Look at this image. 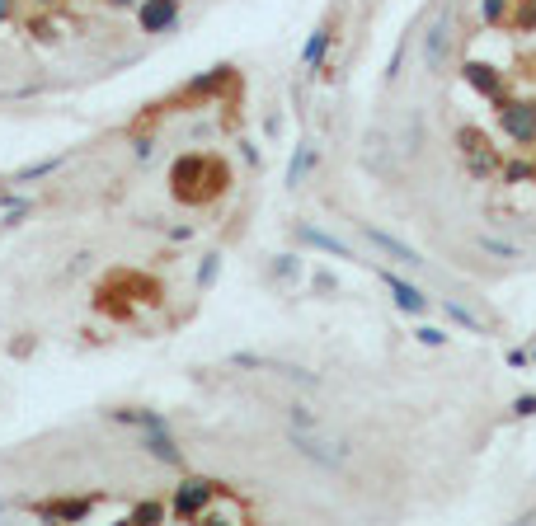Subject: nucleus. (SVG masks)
<instances>
[{
    "instance_id": "23",
    "label": "nucleus",
    "mask_w": 536,
    "mask_h": 526,
    "mask_svg": "<svg viewBox=\"0 0 536 526\" xmlns=\"http://www.w3.org/2000/svg\"><path fill=\"white\" fill-rule=\"evenodd\" d=\"M499 179H504V183H536V165H532V160H504Z\"/></svg>"
},
{
    "instance_id": "8",
    "label": "nucleus",
    "mask_w": 536,
    "mask_h": 526,
    "mask_svg": "<svg viewBox=\"0 0 536 526\" xmlns=\"http://www.w3.org/2000/svg\"><path fill=\"white\" fill-rule=\"evenodd\" d=\"M377 278L386 282V291H390V301H396V310H405V315H428V310H433V297H428V291L415 287V282H405L400 272L377 268Z\"/></svg>"
},
{
    "instance_id": "17",
    "label": "nucleus",
    "mask_w": 536,
    "mask_h": 526,
    "mask_svg": "<svg viewBox=\"0 0 536 526\" xmlns=\"http://www.w3.org/2000/svg\"><path fill=\"white\" fill-rule=\"evenodd\" d=\"M466 160V170L476 174V179H494L504 170V160H499V151H494V146H485V151H476V156H461Z\"/></svg>"
},
{
    "instance_id": "12",
    "label": "nucleus",
    "mask_w": 536,
    "mask_h": 526,
    "mask_svg": "<svg viewBox=\"0 0 536 526\" xmlns=\"http://www.w3.org/2000/svg\"><path fill=\"white\" fill-rule=\"evenodd\" d=\"M297 240H301V245H311V249H320V254H329V259L358 263V259H353V249H348L344 240H335L329 230H316V226H306V221H297Z\"/></svg>"
},
{
    "instance_id": "34",
    "label": "nucleus",
    "mask_w": 536,
    "mask_h": 526,
    "mask_svg": "<svg viewBox=\"0 0 536 526\" xmlns=\"http://www.w3.org/2000/svg\"><path fill=\"white\" fill-rule=\"evenodd\" d=\"M311 282H316V291H339V282H335V278H329V272H316V278H311Z\"/></svg>"
},
{
    "instance_id": "20",
    "label": "nucleus",
    "mask_w": 536,
    "mask_h": 526,
    "mask_svg": "<svg viewBox=\"0 0 536 526\" xmlns=\"http://www.w3.org/2000/svg\"><path fill=\"white\" fill-rule=\"evenodd\" d=\"M513 14V0H480V24L485 29H504Z\"/></svg>"
},
{
    "instance_id": "6",
    "label": "nucleus",
    "mask_w": 536,
    "mask_h": 526,
    "mask_svg": "<svg viewBox=\"0 0 536 526\" xmlns=\"http://www.w3.org/2000/svg\"><path fill=\"white\" fill-rule=\"evenodd\" d=\"M231 367L273 371V376H282V381H297L301 390H316V386H320L316 371H306V367H297V362H278V357H264V352H231Z\"/></svg>"
},
{
    "instance_id": "36",
    "label": "nucleus",
    "mask_w": 536,
    "mask_h": 526,
    "mask_svg": "<svg viewBox=\"0 0 536 526\" xmlns=\"http://www.w3.org/2000/svg\"><path fill=\"white\" fill-rule=\"evenodd\" d=\"M109 10H137V0H104Z\"/></svg>"
},
{
    "instance_id": "1",
    "label": "nucleus",
    "mask_w": 536,
    "mask_h": 526,
    "mask_svg": "<svg viewBox=\"0 0 536 526\" xmlns=\"http://www.w3.org/2000/svg\"><path fill=\"white\" fill-rule=\"evenodd\" d=\"M226 188H231V170H226L221 156H208V151H189L170 165V193L183 202V207H208L217 202Z\"/></svg>"
},
{
    "instance_id": "35",
    "label": "nucleus",
    "mask_w": 536,
    "mask_h": 526,
    "mask_svg": "<svg viewBox=\"0 0 536 526\" xmlns=\"http://www.w3.org/2000/svg\"><path fill=\"white\" fill-rule=\"evenodd\" d=\"M14 19V0H0V24H10Z\"/></svg>"
},
{
    "instance_id": "7",
    "label": "nucleus",
    "mask_w": 536,
    "mask_h": 526,
    "mask_svg": "<svg viewBox=\"0 0 536 526\" xmlns=\"http://www.w3.org/2000/svg\"><path fill=\"white\" fill-rule=\"evenodd\" d=\"M137 447L147 451L151 460H160V466L183 470V447H179V437L170 432V423H160V428H137Z\"/></svg>"
},
{
    "instance_id": "26",
    "label": "nucleus",
    "mask_w": 536,
    "mask_h": 526,
    "mask_svg": "<svg viewBox=\"0 0 536 526\" xmlns=\"http://www.w3.org/2000/svg\"><path fill=\"white\" fill-rule=\"evenodd\" d=\"M217 278H221V254L212 249V254H202V263H198V291H208Z\"/></svg>"
},
{
    "instance_id": "24",
    "label": "nucleus",
    "mask_w": 536,
    "mask_h": 526,
    "mask_svg": "<svg viewBox=\"0 0 536 526\" xmlns=\"http://www.w3.org/2000/svg\"><path fill=\"white\" fill-rule=\"evenodd\" d=\"M226 80H231V67H217L212 76H198L193 85H189V94H217V90L226 85Z\"/></svg>"
},
{
    "instance_id": "15",
    "label": "nucleus",
    "mask_w": 536,
    "mask_h": 526,
    "mask_svg": "<svg viewBox=\"0 0 536 526\" xmlns=\"http://www.w3.org/2000/svg\"><path fill=\"white\" fill-rule=\"evenodd\" d=\"M329 43H335V24H316L311 38H306V48H301V67H306V71H316V67H320V57L329 52Z\"/></svg>"
},
{
    "instance_id": "22",
    "label": "nucleus",
    "mask_w": 536,
    "mask_h": 526,
    "mask_svg": "<svg viewBox=\"0 0 536 526\" xmlns=\"http://www.w3.org/2000/svg\"><path fill=\"white\" fill-rule=\"evenodd\" d=\"M282 414H287V423H292V428H320V423H325V418H320L311 405H301V399L282 405Z\"/></svg>"
},
{
    "instance_id": "30",
    "label": "nucleus",
    "mask_w": 536,
    "mask_h": 526,
    "mask_svg": "<svg viewBox=\"0 0 536 526\" xmlns=\"http://www.w3.org/2000/svg\"><path fill=\"white\" fill-rule=\"evenodd\" d=\"M508 414H513V418H536V390L513 399V405H508Z\"/></svg>"
},
{
    "instance_id": "16",
    "label": "nucleus",
    "mask_w": 536,
    "mask_h": 526,
    "mask_svg": "<svg viewBox=\"0 0 536 526\" xmlns=\"http://www.w3.org/2000/svg\"><path fill=\"white\" fill-rule=\"evenodd\" d=\"M61 165H67V156H48V160H33V165H24V170H14V179L10 183H38V179H52Z\"/></svg>"
},
{
    "instance_id": "28",
    "label": "nucleus",
    "mask_w": 536,
    "mask_h": 526,
    "mask_svg": "<svg viewBox=\"0 0 536 526\" xmlns=\"http://www.w3.org/2000/svg\"><path fill=\"white\" fill-rule=\"evenodd\" d=\"M132 517L137 522H165V517H170V503H132Z\"/></svg>"
},
{
    "instance_id": "32",
    "label": "nucleus",
    "mask_w": 536,
    "mask_h": 526,
    "mask_svg": "<svg viewBox=\"0 0 536 526\" xmlns=\"http://www.w3.org/2000/svg\"><path fill=\"white\" fill-rule=\"evenodd\" d=\"M508 367H518V371L536 367V362H532V348H508Z\"/></svg>"
},
{
    "instance_id": "31",
    "label": "nucleus",
    "mask_w": 536,
    "mask_h": 526,
    "mask_svg": "<svg viewBox=\"0 0 536 526\" xmlns=\"http://www.w3.org/2000/svg\"><path fill=\"white\" fill-rule=\"evenodd\" d=\"M132 156H137V165H147L156 156V141L151 137H132Z\"/></svg>"
},
{
    "instance_id": "5",
    "label": "nucleus",
    "mask_w": 536,
    "mask_h": 526,
    "mask_svg": "<svg viewBox=\"0 0 536 526\" xmlns=\"http://www.w3.org/2000/svg\"><path fill=\"white\" fill-rule=\"evenodd\" d=\"M179 19H183V0H137V29L147 38L174 33Z\"/></svg>"
},
{
    "instance_id": "25",
    "label": "nucleus",
    "mask_w": 536,
    "mask_h": 526,
    "mask_svg": "<svg viewBox=\"0 0 536 526\" xmlns=\"http://www.w3.org/2000/svg\"><path fill=\"white\" fill-rule=\"evenodd\" d=\"M268 272H273L278 282H282V278H287V282H297L306 268H301V259H297V254H273V268H268Z\"/></svg>"
},
{
    "instance_id": "33",
    "label": "nucleus",
    "mask_w": 536,
    "mask_h": 526,
    "mask_svg": "<svg viewBox=\"0 0 536 526\" xmlns=\"http://www.w3.org/2000/svg\"><path fill=\"white\" fill-rule=\"evenodd\" d=\"M400 71H405V43L396 48V57H390V67H386V80H400Z\"/></svg>"
},
{
    "instance_id": "4",
    "label": "nucleus",
    "mask_w": 536,
    "mask_h": 526,
    "mask_svg": "<svg viewBox=\"0 0 536 526\" xmlns=\"http://www.w3.org/2000/svg\"><path fill=\"white\" fill-rule=\"evenodd\" d=\"M494 113H499V132L513 141V146H536V99H518V94H504L494 103Z\"/></svg>"
},
{
    "instance_id": "21",
    "label": "nucleus",
    "mask_w": 536,
    "mask_h": 526,
    "mask_svg": "<svg viewBox=\"0 0 536 526\" xmlns=\"http://www.w3.org/2000/svg\"><path fill=\"white\" fill-rule=\"evenodd\" d=\"M485 146H489V132L485 128H470V122H461V128H457V151L461 156H476V151H485Z\"/></svg>"
},
{
    "instance_id": "13",
    "label": "nucleus",
    "mask_w": 536,
    "mask_h": 526,
    "mask_svg": "<svg viewBox=\"0 0 536 526\" xmlns=\"http://www.w3.org/2000/svg\"><path fill=\"white\" fill-rule=\"evenodd\" d=\"M94 494H85V498H57V503H43V517H61V522H85L90 513H94Z\"/></svg>"
},
{
    "instance_id": "9",
    "label": "nucleus",
    "mask_w": 536,
    "mask_h": 526,
    "mask_svg": "<svg viewBox=\"0 0 536 526\" xmlns=\"http://www.w3.org/2000/svg\"><path fill=\"white\" fill-rule=\"evenodd\" d=\"M461 80H466V85L476 90L480 99H489V103H499V99H504V71L494 67V61L466 57V61H461Z\"/></svg>"
},
{
    "instance_id": "27",
    "label": "nucleus",
    "mask_w": 536,
    "mask_h": 526,
    "mask_svg": "<svg viewBox=\"0 0 536 526\" xmlns=\"http://www.w3.org/2000/svg\"><path fill=\"white\" fill-rule=\"evenodd\" d=\"M508 24H513V29H536V0H513Z\"/></svg>"
},
{
    "instance_id": "2",
    "label": "nucleus",
    "mask_w": 536,
    "mask_h": 526,
    "mask_svg": "<svg viewBox=\"0 0 536 526\" xmlns=\"http://www.w3.org/2000/svg\"><path fill=\"white\" fill-rule=\"evenodd\" d=\"M287 447H292L301 460H311V466L329 470V475H344L348 466H353V456H358L353 441L329 437L325 423L320 428H292V423H287Z\"/></svg>"
},
{
    "instance_id": "11",
    "label": "nucleus",
    "mask_w": 536,
    "mask_h": 526,
    "mask_svg": "<svg viewBox=\"0 0 536 526\" xmlns=\"http://www.w3.org/2000/svg\"><path fill=\"white\" fill-rule=\"evenodd\" d=\"M358 230H362V240L372 245V249H381L386 259H396L400 268H424V254L419 249H409L405 240H396L390 230H381V226H367V221H358Z\"/></svg>"
},
{
    "instance_id": "18",
    "label": "nucleus",
    "mask_w": 536,
    "mask_h": 526,
    "mask_svg": "<svg viewBox=\"0 0 536 526\" xmlns=\"http://www.w3.org/2000/svg\"><path fill=\"white\" fill-rule=\"evenodd\" d=\"M438 306H442V315L451 325H461V329H470V334H485V320H476V315H470L466 306H457L451 297H438Z\"/></svg>"
},
{
    "instance_id": "3",
    "label": "nucleus",
    "mask_w": 536,
    "mask_h": 526,
    "mask_svg": "<svg viewBox=\"0 0 536 526\" xmlns=\"http://www.w3.org/2000/svg\"><path fill=\"white\" fill-rule=\"evenodd\" d=\"M217 479H208V475H183L174 489H170V517H179V522H198V517H208L212 513V503H217Z\"/></svg>"
},
{
    "instance_id": "19",
    "label": "nucleus",
    "mask_w": 536,
    "mask_h": 526,
    "mask_svg": "<svg viewBox=\"0 0 536 526\" xmlns=\"http://www.w3.org/2000/svg\"><path fill=\"white\" fill-rule=\"evenodd\" d=\"M476 249H485V254H494V259H523V249L518 245H508V240H499V236H485V230H476Z\"/></svg>"
},
{
    "instance_id": "29",
    "label": "nucleus",
    "mask_w": 536,
    "mask_h": 526,
    "mask_svg": "<svg viewBox=\"0 0 536 526\" xmlns=\"http://www.w3.org/2000/svg\"><path fill=\"white\" fill-rule=\"evenodd\" d=\"M415 339H419L424 348H447V339H451V334H447L442 325H419V329H415Z\"/></svg>"
},
{
    "instance_id": "10",
    "label": "nucleus",
    "mask_w": 536,
    "mask_h": 526,
    "mask_svg": "<svg viewBox=\"0 0 536 526\" xmlns=\"http://www.w3.org/2000/svg\"><path fill=\"white\" fill-rule=\"evenodd\" d=\"M424 67L438 76L451 67V14H438L424 33Z\"/></svg>"
},
{
    "instance_id": "14",
    "label": "nucleus",
    "mask_w": 536,
    "mask_h": 526,
    "mask_svg": "<svg viewBox=\"0 0 536 526\" xmlns=\"http://www.w3.org/2000/svg\"><path fill=\"white\" fill-rule=\"evenodd\" d=\"M311 170H316V146L311 141H297L292 146V160H287V188H301Z\"/></svg>"
}]
</instances>
